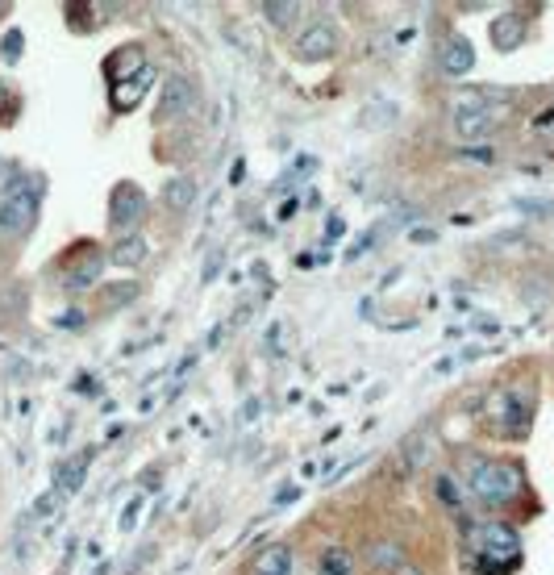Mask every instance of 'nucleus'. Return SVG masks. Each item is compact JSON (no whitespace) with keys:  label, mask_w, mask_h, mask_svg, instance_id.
Wrapping results in <instances>:
<instances>
[{"label":"nucleus","mask_w":554,"mask_h":575,"mask_svg":"<svg viewBox=\"0 0 554 575\" xmlns=\"http://www.w3.org/2000/svg\"><path fill=\"white\" fill-rule=\"evenodd\" d=\"M17 51H21V34H9V38H4V59H17Z\"/></svg>","instance_id":"nucleus-25"},{"label":"nucleus","mask_w":554,"mask_h":575,"mask_svg":"<svg viewBox=\"0 0 554 575\" xmlns=\"http://www.w3.org/2000/svg\"><path fill=\"white\" fill-rule=\"evenodd\" d=\"M438 63H442V71H447V75H467V71L475 67L471 42L463 38V34H450V38L442 42V55H438Z\"/></svg>","instance_id":"nucleus-8"},{"label":"nucleus","mask_w":554,"mask_h":575,"mask_svg":"<svg viewBox=\"0 0 554 575\" xmlns=\"http://www.w3.org/2000/svg\"><path fill=\"white\" fill-rule=\"evenodd\" d=\"M351 571H354V563L342 547H329L321 559H317V575H351Z\"/></svg>","instance_id":"nucleus-16"},{"label":"nucleus","mask_w":554,"mask_h":575,"mask_svg":"<svg viewBox=\"0 0 554 575\" xmlns=\"http://www.w3.org/2000/svg\"><path fill=\"white\" fill-rule=\"evenodd\" d=\"M162 201H167V209H176V213H184V209L196 201V184H192L188 176H176L167 188H162Z\"/></svg>","instance_id":"nucleus-13"},{"label":"nucleus","mask_w":554,"mask_h":575,"mask_svg":"<svg viewBox=\"0 0 554 575\" xmlns=\"http://www.w3.org/2000/svg\"><path fill=\"white\" fill-rule=\"evenodd\" d=\"M113 288H117V292H108V296H105V304H108V309H117V304H122V301H134V292H138L134 284H113Z\"/></svg>","instance_id":"nucleus-22"},{"label":"nucleus","mask_w":554,"mask_h":575,"mask_svg":"<svg viewBox=\"0 0 554 575\" xmlns=\"http://www.w3.org/2000/svg\"><path fill=\"white\" fill-rule=\"evenodd\" d=\"M92 446H83V451H75L67 459V463L59 467V492H80L83 476H88V463H92Z\"/></svg>","instance_id":"nucleus-10"},{"label":"nucleus","mask_w":554,"mask_h":575,"mask_svg":"<svg viewBox=\"0 0 554 575\" xmlns=\"http://www.w3.org/2000/svg\"><path fill=\"white\" fill-rule=\"evenodd\" d=\"M471 492H475L479 505L504 508V505H513L517 496L526 492V476H521V467L509 463V459H487V463H475Z\"/></svg>","instance_id":"nucleus-2"},{"label":"nucleus","mask_w":554,"mask_h":575,"mask_svg":"<svg viewBox=\"0 0 554 575\" xmlns=\"http://www.w3.org/2000/svg\"><path fill=\"white\" fill-rule=\"evenodd\" d=\"M138 513H142V496H138V500H130V505L122 508V530H125V534L138 525Z\"/></svg>","instance_id":"nucleus-23"},{"label":"nucleus","mask_w":554,"mask_h":575,"mask_svg":"<svg viewBox=\"0 0 554 575\" xmlns=\"http://www.w3.org/2000/svg\"><path fill=\"white\" fill-rule=\"evenodd\" d=\"M108 259L117 263V267H138V263H146V242H142L138 233H130V238H122V242L113 247Z\"/></svg>","instance_id":"nucleus-14"},{"label":"nucleus","mask_w":554,"mask_h":575,"mask_svg":"<svg viewBox=\"0 0 554 575\" xmlns=\"http://www.w3.org/2000/svg\"><path fill=\"white\" fill-rule=\"evenodd\" d=\"M263 17H267L271 26H288V21L300 17V4H263Z\"/></svg>","instance_id":"nucleus-19"},{"label":"nucleus","mask_w":554,"mask_h":575,"mask_svg":"<svg viewBox=\"0 0 554 575\" xmlns=\"http://www.w3.org/2000/svg\"><path fill=\"white\" fill-rule=\"evenodd\" d=\"M34 221V192L29 184H13L0 192V238H21Z\"/></svg>","instance_id":"nucleus-4"},{"label":"nucleus","mask_w":554,"mask_h":575,"mask_svg":"<svg viewBox=\"0 0 554 575\" xmlns=\"http://www.w3.org/2000/svg\"><path fill=\"white\" fill-rule=\"evenodd\" d=\"M496 125V113H455V130L463 138H484Z\"/></svg>","instance_id":"nucleus-15"},{"label":"nucleus","mask_w":554,"mask_h":575,"mask_svg":"<svg viewBox=\"0 0 554 575\" xmlns=\"http://www.w3.org/2000/svg\"><path fill=\"white\" fill-rule=\"evenodd\" d=\"M342 233V217H329V225H325V238H338Z\"/></svg>","instance_id":"nucleus-26"},{"label":"nucleus","mask_w":554,"mask_h":575,"mask_svg":"<svg viewBox=\"0 0 554 575\" xmlns=\"http://www.w3.org/2000/svg\"><path fill=\"white\" fill-rule=\"evenodd\" d=\"M521 42H526V21L517 13H504L492 21V46L496 51H517Z\"/></svg>","instance_id":"nucleus-9"},{"label":"nucleus","mask_w":554,"mask_h":575,"mask_svg":"<svg viewBox=\"0 0 554 575\" xmlns=\"http://www.w3.org/2000/svg\"><path fill=\"white\" fill-rule=\"evenodd\" d=\"M192 100H196V88H192L188 80L171 75V80H162V88H159V109H154V117H159V122H176V117H184V113L192 109Z\"/></svg>","instance_id":"nucleus-7"},{"label":"nucleus","mask_w":554,"mask_h":575,"mask_svg":"<svg viewBox=\"0 0 554 575\" xmlns=\"http://www.w3.org/2000/svg\"><path fill=\"white\" fill-rule=\"evenodd\" d=\"M154 80V71H142L138 80H117V88H113V109L125 113V109H134L138 100H142V92H146V83Z\"/></svg>","instance_id":"nucleus-11"},{"label":"nucleus","mask_w":554,"mask_h":575,"mask_svg":"<svg viewBox=\"0 0 554 575\" xmlns=\"http://www.w3.org/2000/svg\"><path fill=\"white\" fill-rule=\"evenodd\" d=\"M59 326H63V329H80L83 326V313H75V309H71V313H59Z\"/></svg>","instance_id":"nucleus-24"},{"label":"nucleus","mask_w":554,"mask_h":575,"mask_svg":"<svg viewBox=\"0 0 554 575\" xmlns=\"http://www.w3.org/2000/svg\"><path fill=\"white\" fill-rule=\"evenodd\" d=\"M371 563H376V567H400V550H392V547H376Z\"/></svg>","instance_id":"nucleus-21"},{"label":"nucleus","mask_w":554,"mask_h":575,"mask_svg":"<svg viewBox=\"0 0 554 575\" xmlns=\"http://www.w3.org/2000/svg\"><path fill=\"white\" fill-rule=\"evenodd\" d=\"M100 267H105V259H100V255H88L75 272H67V284L75 288V292H80V288H88V284H96V280H100Z\"/></svg>","instance_id":"nucleus-17"},{"label":"nucleus","mask_w":554,"mask_h":575,"mask_svg":"<svg viewBox=\"0 0 554 575\" xmlns=\"http://www.w3.org/2000/svg\"><path fill=\"white\" fill-rule=\"evenodd\" d=\"M467 555L475 575H513L521 567V538L504 521H487L467 530Z\"/></svg>","instance_id":"nucleus-1"},{"label":"nucleus","mask_w":554,"mask_h":575,"mask_svg":"<svg viewBox=\"0 0 554 575\" xmlns=\"http://www.w3.org/2000/svg\"><path fill=\"white\" fill-rule=\"evenodd\" d=\"M4 9H9V4H0V13H4Z\"/></svg>","instance_id":"nucleus-27"},{"label":"nucleus","mask_w":554,"mask_h":575,"mask_svg":"<svg viewBox=\"0 0 554 575\" xmlns=\"http://www.w3.org/2000/svg\"><path fill=\"white\" fill-rule=\"evenodd\" d=\"M459 159H467V163H496V154H492V151H487V146H463V151H459Z\"/></svg>","instance_id":"nucleus-20"},{"label":"nucleus","mask_w":554,"mask_h":575,"mask_svg":"<svg viewBox=\"0 0 554 575\" xmlns=\"http://www.w3.org/2000/svg\"><path fill=\"white\" fill-rule=\"evenodd\" d=\"M430 442V434L425 429H417V434H408L405 438V446H400V454H405V471H413V467L421 463V446Z\"/></svg>","instance_id":"nucleus-18"},{"label":"nucleus","mask_w":554,"mask_h":575,"mask_svg":"<svg viewBox=\"0 0 554 575\" xmlns=\"http://www.w3.org/2000/svg\"><path fill=\"white\" fill-rule=\"evenodd\" d=\"M338 51V29L329 26V21H309V26L297 34V55L317 63V59H329Z\"/></svg>","instance_id":"nucleus-6"},{"label":"nucleus","mask_w":554,"mask_h":575,"mask_svg":"<svg viewBox=\"0 0 554 575\" xmlns=\"http://www.w3.org/2000/svg\"><path fill=\"white\" fill-rule=\"evenodd\" d=\"M146 217V196L138 184H117L113 188V201H108V225L117 233L138 230V221Z\"/></svg>","instance_id":"nucleus-5"},{"label":"nucleus","mask_w":554,"mask_h":575,"mask_svg":"<svg viewBox=\"0 0 554 575\" xmlns=\"http://www.w3.org/2000/svg\"><path fill=\"white\" fill-rule=\"evenodd\" d=\"M529 417H534V392L526 383H513V388H496L487 397V421L501 425L504 434H526Z\"/></svg>","instance_id":"nucleus-3"},{"label":"nucleus","mask_w":554,"mask_h":575,"mask_svg":"<svg viewBox=\"0 0 554 575\" xmlns=\"http://www.w3.org/2000/svg\"><path fill=\"white\" fill-rule=\"evenodd\" d=\"M255 575H292V550L267 547L255 555Z\"/></svg>","instance_id":"nucleus-12"}]
</instances>
